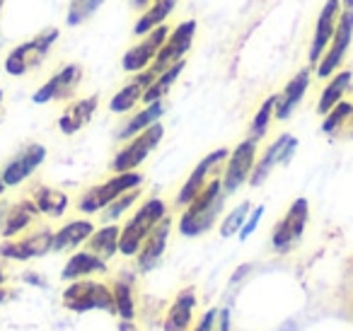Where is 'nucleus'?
<instances>
[{
	"mask_svg": "<svg viewBox=\"0 0 353 331\" xmlns=\"http://www.w3.org/2000/svg\"><path fill=\"white\" fill-rule=\"evenodd\" d=\"M119 237H121V228L117 223H107L102 228H94V232L85 242V249H90L99 259L109 261V259H114L119 254Z\"/></svg>",
	"mask_w": 353,
	"mask_h": 331,
	"instance_id": "obj_29",
	"label": "nucleus"
},
{
	"mask_svg": "<svg viewBox=\"0 0 353 331\" xmlns=\"http://www.w3.org/2000/svg\"><path fill=\"white\" fill-rule=\"evenodd\" d=\"M353 121V99H341L332 112L324 114V121H322V133L324 136H332L336 138L343 128H348Z\"/></svg>",
	"mask_w": 353,
	"mask_h": 331,
	"instance_id": "obj_33",
	"label": "nucleus"
},
{
	"mask_svg": "<svg viewBox=\"0 0 353 331\" xmlns=\"http://www.w3.org/2000/svg\"><path fill=\"white\" fill-rule=\"evenodd\" d=\"M6 189H8V186H6V181H3V174H0V196L6 194Z\"/></svg>",
	"mask_w": 353,
	"mask_h": 331,
	"instance_id": "obj_47",
	"label": "nucleus"
},
{
	"mask_svg": "<svg viewBox=\"0 0 353 331\" xmlns=\"http://www.w3.org/2000/svg\"><path fill=\"white\" fill-rule=\"evenodd\" d=\"M351 41H353V8H343L341 15H339L336 32H334L332 41H329L319 63L314 66V75L319 80L332 78L336 70H341L343 61L348 56V49H351Z\"/></svg>",
	"mask_w": 353,
	"mask_h": 331,
	"instance_id": "obj_8",
	"label": "nucleus"
},
{
	"mask_svg": "<svg viewBox=\"0 0 353 331\" xmlns=\"http://www.w3.org/2000/svg\"><path fill=\"white\" fill-rule=\"evenodd\" d=\"M8 300V290L3 285H0V302H6Z\"/></svg>",
	"mask_w": 353,
	"mask_h": 331,
	"instance_id": "obj_45",
	"label": "nucleus"
},
{
	"mask_svg": "<svg viewBox=\"0 0 353 331\" xmlns=\"http://www.w3.org/2000/svg\"><path fill=\"white\" fill-rule=\"evenodd\" d=\"M119 331H141V329H138V324L133 319H121L119 321Z\"/></svg>",
	"mask_w": 353,
	"mask_h": 331,
	"instance_id": "obj_42",
	"label": "nucleus"
},
{
	"mask_svg": "<svg viewBox=\"0 0 353 331\" xmlns=\"http://www.w3.org/2000/svg\"><path fill=\"white\" fill-rule=\"evenodd\" d=\"M85 78V66L83 63H65L32 94L34 104H51V102H65V99L75 97L80 83Z\"/></svg>",
	"mask_w": 353,
	"mask_h": 331,
	"instance_id": "obj_12",
	"label": "nucleus"
},
{
	"mask_svg": "<svg viewBox=\"0 0 353 331\" xmlns=\"http://www.w3.org/2000/svg\"><path fill=\"white\" fill-rule=\"evenodd\" d=\"M307 218H310V203L307 199L300 196V199H295L288 205L285 215L276 223L274 232H271V247H274L276 254H288L298 247L305 234V228H307Z\"/></svg>",
	"mask_w": 353,
	"mask_h": 331,
	"instance_id": "obj_7",
	"label": "nucleus"
},
{
	"mask_svg": "<svg viewBox=\"0 0 353 331\" xmlns=\"http://www.w3.org/2000/svg\"><path fill=\"white\" fill-rule=\"evenodd\" d=\"M150 6V0H133V8H136V10H145V8Z\"/></svg>",
	"mask_w": 353,
	"mask_h": 331,
	"instance_id": "obj_44",
	"label": "nucleus"
},
{
	"mask_svg": "<svg viewBox=\"0 0 353 331\" xmlns=\"http://www.w3.org/2000/svg\"><path fill=\"white\" fill-rule=\"evenodd\" d=\"M51 239H54V230L46 225H37L30 228L27 232L17 234L12 239H6L0 244V257L8 261H30V259H39L51 252Z\"/></svg>",
	"mask_w": 353,
	"mask_h": 331,
	"instance_id": "obj_10",
	"label": "nucleus"
},
{
	"mask_svg": "<svg viewBox=\"0 0 353 331\" xmlns=\"http://www.w3.org/2000/svg\"><path fill=\"white\" fill-rule=\"evenodd\" d=\"M3 6H6V0H0V12H3Z\"/></svg>",
	"mask_w": 353,
	"mask_h": 331,
	"instance_id": "obj_50",
	"label": "nucleus"
},
{
	"mask_svg": "<svg viewBox=\"0 0 353 331\" xmlns=\"http://www.w3.org/2000/svg\"><path fill=\"white\" fill-rule=\"evenodd\" d=\"M6 283V268H3V263H0V285Z\"/></svg>",
	"mask_w": 353,
	"mask_h": 331,
	"instance_id": "obj_46",
	"label": "nucleus"
},
{
	"mask_svg": "<svg viewBox=\"0 0 353 331\" xmlns=\"http://www.w3.org/2000/svg\"><path fill=\"white\" fill-rule=\"evenodd\" d=\"M141 184H143V174L138 170L117 172V174H112L107 181H102V184L90 186V189L78 199L75 208L85 215H94V213H99V210L107 208L112 201H117L121 194H126V191L136 189V186H141Z\"/></svg>",
	"mask_w": 353,
	"mask_h": 331,
	"instance_id": "obj_5",
	"label": "nucleus"
},
{
	"mask_svg": "<svg viewBox=\"0 0 353 331\" xmlns=\"http://www.w3.org/2000/svg\"><path fill=\"white\" fill-rule=\"evenodd\" d=\"M295 148H298V138H295L293 133H281V136L261 152V157H256L254 170H252V174H250L252 189L264 184V181L269 179V174L279 165H288L295 155Z\"/></svg>",
	"mask_w": 353,
	"mask_h": 331,
	"instance_id": "obj_14",
	"label": "nucleus"
},
{
	"mask_svg": "<svg viewBox=\"0 0 353 331\" xmlns=\"http://www.w3.org/2000/svg\"><path fill=\"white\" fill-rule=\"evenodd\" d=\"M165 114V102H152V104H145L141 112H136L121 128H119L117 138L119 141H131L133 136H138L141 131H145L148 126L157 123Z\"/></svg>",
	"mask_w": 353,
	"mask_h": 331,
	"instance_id": "obj_31",
	"label": "nucleus"
},
{
	"mask_svg": "<svg viewBox=\"0 0 353 331\" xmlns=\"http://www.w3.org/2000/svg\"><path fill=\"white\" fill-rule=\"evenodd\" d=\"M59 37H61V32L56 30V27H46V30L37 32L30 41L17 44L15 49L6 56V61H3L6 73L12 75V78H20V75L30 73V70L41 68V63L49 59L51 49H54L56 41H59Z\"/></svg>",
	"mask_w": 353,
	"mask_h": 331,
	"instance_id": "obj_2",
	"label": "nucleus"
},
{
	"mask_svg": "<svg viewBox=\"0 0 353 331\" xmlns=\"http://www.w3.org/2000/svg\"><path fill=\"white\" fill-rule=\"evenodd\" d=\"M250 210H252L250 201H242L235 210H230V213H228V218L221 223V237L228 239V237H235V234H240V230H242V225H245Z\"/></svg>",
	"mask_w": 353,
	"mask_h": 331,
	"instance_id": "obj_37",
	"label": "nucleus"
},
{
	"mask_svg": "<svg viewBox=\"0 0 353 331\" xmlns=\"http://www.w3.org/2000/svg\"><path fill=\"white\" fill-rule=\"evenodd\" d=\"M274 112H276V94H269V97L261 102V107L256 109L254 119H252V123H250L252 138L261 141V138L269 133V126H271V121H274Z\"/></svg>",
	"mask_w": 353,
	"mask_h": 331,
	"instance_id": "obj_34",
	"label": "nucleus"
},
{
	"mask_svg": "<svg viewBox=\"0 0 353 331\" xmlns=\"http://www.w3.org/2000/svg\"><path fill=\"white\" fill-rule=\"evenodd\" d=\"M199 305V292L194 285L184 288L176 292L172 305L167 307L165 319H162V329L165 331H189L194 324V310Z\"/></svg>",
	"mask_w": 353,
	"mask_h": 331,
	"instance_id": "obj_19",
	"label": "nucleus"
},
{
	"mask_svg": "<svg viewBox=\"0 0 353 331\" xmlns=\"http://www.w3.org/2000/svg\"><path fill=\"white\" fill-rule=\"evenodd\" d=\"M170 232H172V218L165 215L160 223L152 228V232L145 237V242L141 244L136 259V273H148L152 268H157V263L162 261L167 252V239H170Z\"/></svg>",
	"mask_w": 353,
	"mask_h": 331,
	"instance_id": "obj_18",
	"label": "nucleus"
},
{
	"mask_svg": "<svg viewBox=\"0 0 353 331\" xmlns=\"http://www.w3.org/2000/svg\"><path fill=\"white\" fill-rule=\"evenodd\" d=\"M104 0H70L68 6V15H65V22L70 27H80L83 22H88L94 12L99 10Z\"/></svg>",
	"mask_w": 353,
	"mask_h": 331,
	"instance_id": "obj_35",
	"label": "nucleus"
},
{
	"mask_svg": "<svg viewBox=\"0 0 353 331\" xmlns=\"http://www.w3.org/2000/svg\"><path fill=\"white\" fill-rule=\"evenodd\" d=\"M310 78H312V68H303L293 75V78L285 83V88L276 94V112H274V119L279 121H285V119L293 117V112L300 107L303 97L307 94V88H310Z\"/></svg>",
	"mask_w": 353,
	"mask_h": 331,
	"instance_id": "obj_20",
	"label": "nucleus"
},
{
	"mask_svg": "<svg viewBox=\"0 0 353 331\" xmlns=\"http://www.w3.org/2000/svg\"><path fill=\"white\" fill-rule=\"evenodd\" d=\"M225 191H223L221 174L213 177L199 196L189 205H184L182 215H179V223L176 230L184 234V237H201L208 230H213V225L218 223L223 208H225Z\"/></svg>",
	"mask_w": 353,
	"mask_h": 331,
	"instance_id": "obj_1",
	"label": "nucleus"
},
{
	"mask_svg": "<svg viewBox=\"0 0 353 331\" xmlns=\"http://www.w3.org/2000/svg\"><path fill=\"white\" fill-rule=\"evenodd\" d=\"M341 10H343L341 0H327L324 8L319 10L317 25H314V32H312V44H310V56H307L310 68H314V66L319 63V59H322V54L327 51L329 41H332L334 32H336Z\"/></svg>",
	"mask_w": 353,
	"mask_h": 331,
	"instance_id": "obj_17",
	"label": "nucleus"
},
{
	"mask_svg": "<svg viewBox=\"0 0 353 331\" xmlns=\"http://www.w3.org/2000/svg\"><path fill=\"white\" fill-rule=\"evenodd\" d=\"M114 307L121 319H136V271H121L112 285Z\"/></svg>",
	"mask_w": 353,
	"mask_h": 331,
	"instance_id": "obj_27",
	"label": "nucleus"
},
{
	"mask_svg": "<svg viewBox=\"0 0 353 331\" xmlns=\"http://www.w3.org/2000/svg\"><path fill=\"white\" fill-rule=\"evenodd\" d=\"M250 271H252V263H245V266L237 268V271L232 273V285H235V283H240V281H242V276H247Z\"/></svg>",
	"mask_w": 353,
	"mask_h": 331,
	"instance_id": "obj_41",
	"label": "nucleus"
},
{
	"mask_svg": "<svg viewBox=\"0 0 353 331\" xmlns=\"http://www.w3.org/2000/svg\"><path fill=\"white\" fill-rule=\"evenodd\" d=\"M107 261L99 259L97 254H92L90 249H75L70 254V259L65 261L63 271H61V278L63 281H78V278H90L97 276V273H107Z\"/></svg>",
	"mask_w": 353,
	"mask_h": 331,
	"instance_id": "obj_25",
	"label": "nucleus"
},
{
	"mask_svg": "<svg viewBox=\"0 0 353 331\" xmlns=\"http://www.w3.org/2000/svg\"><path fill=\"white\" fill-rule=\"evenodd\" d=\"M261 215H264V205H256L254 210H250V215H247L245 225H242V230H240V234H237V237H240V239H247V237H250V234L254 232L256 228H259Z\"/></svg>",
	"mask_w": 353,
	"mask_h": 331,
	"instance_id": "obj_38",
	"label": "nucleus"
},
{
	"mask_svg": "<svg viewBox=\"0 0 353 331\" xmlns=\"http://www.w3.org/2000/svg\"><path fill=\"white\" fill-rule=\"evenodd\" d=\"M167 34H170V27L167 25H160L148 32V34H143L141 39H138V44H133L131 49L121 56V68L126 70V73H141V70H145L148 66L155 61L157 51L162 49Z\"/></svg>",
	"mask_w": 353,
	"mask_h": 331,
	"instance_id": "obj_16",
	"label": "nucleus"
},
{
	"mask_svg": "<svg viewBox=\"0 0 353 331\" xmlns=\"http://www.w3.org/2000/svg\"><path fill=\"white\" fill-rule=\"evenodd\" d=\"M353 90V70L351 68H341L329 78V83L324 85L322 94H319V102H317V112L327 114L336 107L341 99H346V94Z\"/></svg>",
	"mask_w": 353,
	"mask_h": 331,
	"instance_id": "obj_26",
	"label": "nucleus"
},
{
	"mask_svg": "<svg viewBox=\"0 0 353 331\" xmlns=\"http://www.w3.org/2000/svg\"><path fill=\"white\" fill-rule=\"evenodd\" d=\"M167 215V203L162 199H148L138 205V210L126 220L121 228V237H119V254L133 259L145 242V237L152 232L157 223Z\"/></svg>",
	"mask_w": 353,
	"mask_h": 331,
	"instance_id": "obj_3",
	"label": "nucleus"
},
{
	"mask_svg": "<svg viewBox=\"0 0 353 331\" xmlns=\"http://www.w3.org/2000/svg\"><path fill=\"white\" fill-rule=\"evenodd\" d=\"M0 107H3V90H0Z\"/></svg>",
	"mask_w": 353,
	"mask_h": 331,
	"instance_id": "obj_51",
	"label": "nucleus"
},
{
	"mask_svg": "<svg viewBox=\"0 0 353 331\" xmlns=\"http://www.w3.org/2000/svg\"><path fill=\"white\" fill-rule=\"evenodd\" d=\"M196 30H199L196 20H184V22H179L174 30H170L162 49L157 51L155 61L145 68L148 73H152L157 78L162 70H167L170 66L187 59L189 49H192V44H194V37H196Z\"/></svg>",
	"mask_w": 353,
	"mask_h": 331,
	"instance_id": "obj_9",
	"label": "nucleus"
},
{
	"mask_svg": "<svg viewBox=\"0 0 353 331\" xmlns=\"http://www.w3.org/2000/svg\"><path fill=\"white\" fill-rule=\"evenodd\" d=\"M341 6L343 8H353V0H341Z\"/></svg>",
	"mask_w": 353,
	"mask_h": 331,
	"instance_id": "obj_48",
	"label": "nucleus"
},
{
	"mask_svg": "<svg viewBox=\"0 0 353 331\" xmlns=\"http://www.w3.org/2000/svg\"><path fill=\"white\" fill-rule=\"evenodd\" d=\"M228 155H230V150L228 148H218V150L208 152L206 157H203L201 162H199L196 167H194V172L187 177V181L182 184V189H179V194H176L174 203L176 205H189L194 199L199 196V191L203 189V186L208 184V181L213 179V177L221 174V170L225 167V160Z\"/></svg>",
	"mask_w": 353,
	"mask_h": 331,
	"instance_id": "obj_13",
	"label": "nucleus"
},
{
	"mask_svg": "<svg viewBox=\"0 0 353 331\" xmlns=\"http://www.w3.org/2000/svg\"><path fill=\"white\" fill-rule=\"evenodd\" d=\"M165 138V126L160 121L148 126L145 131H141L138 136H133L131 141H126V146L114 155L109 170L117 174V172H133L143 165V162L150 157L152 150H157V146Z\"/></svg>",
	"mask_w": 353,
	"mask_h": 331,
	"instance_id": "obj_6",
	"label": "nucleus"
},
{
	"mask_svg": "<svg viewBox=\"0 0 353 331\" xmlns=\"http://www.w3.org/2000/svg\"><path fill=\"white\" fill-rule=\"evenodd\" d=\"M348 136L353 138V121H351V126H348Z\"/></svg>",
	"mask_w": 353,
	"mask_h": 331,
	"instance_id": "obj_49",
	"label": "nucleus"
},
{
	"mask_svg": "<svg viewBox=\"0 0 353 331\" xmlns=\"http://www.w3.org/2000/svg\"><path fill=\"white\" fill-rule=\"evenodd\" d=\"M30 199L34 201L37 210H39L41 215H46V218H61V215H65L68 203H70L65 191L54 189V186H46V184L34 186Z\"/></svg>",
	"mask_w": 353,
	"mask_h": 331,
	"instance_id": "obj_28",
	"label": "nucleus"
},
{
	"mask_svg": "<svg viewBox=\"0 0 353 331\" xmlns=\"http://www.w3.org/2000/svg\"><path fill=\"white\" fill-rule=\"evenodd\" d=\"M216 331H230V310H228V307H223L221 314H218Z\"/></svg>",
	"mask_w": 353,
	"mask_h": 331,
	"instance_id": "obj_40",
	"label": "nucleus"
},
{
	"mask_svg": "<svg viewBox=\"0 0 353 331\" xmlns=\"http://www.w3.org/2000/svg\"><path fill=\"white\" fill-rule=\"evenodd\" d=\"M218 314H221V310H218V307H211V310H206L201 314V319H199L196 324H194L192 331H216Z\"/></svg>",
	"mask_w": 353,
	"mask_h": 331,
	"instance_id": "obj_39",
	"label": "nucleus"
},
{
	"mask_svg": "<svg viewBox=\"0 0 353 331\" xmlns=\"http://www.w3.org/2000/svg\"><path fill=\"white\" fill-rule=\"evenodd\" d=\"M143 196V189L141 186H136V189L126 191V194H121L117 201H112V203L104 208V220L107 223H117L119 218H121L123 213H126L128 208H133V205L138 203V199Z\"/></svg>",
	"mask_w": 353,
	"mask_h": 331,
	"instance_id": "obj_36",
	"label": "nucleus"
},
{
	"mask_svg": "<svg viewBox=\"0 0 353 331\" xmlns=\"http://www.w3.org/2000/svg\"><path fill=\"white\" fill-rule=\"evenodd\" d=\"M61 302H63L65 310L75 312V314H83V312H92V310H104L109 314H117L114 292L102 281H88V278L70 281V285L61 295Z\"/></svg>",
	"mask_w": 353,
	"mask_h": 331,
	"instance_id": "obj_4",
	"label": "nucleus"
},
{
	"mask_svg": "<svg viewBox=\"0 0 353 331\" xmlns=\"http://www.w3.org/2000/svg\"><path fill=\"white\" fill-rule=\"evenodd\" d=\"M39 215L41 213L37 210L32 199H22V201H17V203H12L10 208H6L3 223H0V234H3V239H12V237H17V234L27 232V230L37 223Z\"/></svg>",
	"mask_w": 353,
	"mask_h": 331,
	"instance_id": "obj_22",
	"label": "nucleus"
},
{
	"mask_svg": "<svg viewBox=\"0 0 353 331\" xmlns=\"http://www.w3.org/2000/svg\"><path fill=\"white\" fill-rule=\"evenodd\" d=\"M184 66H187V59L179 61V63L170 66L167 70H162L160 75H157L155 80L150 83V88L145 90V94H143V104H152V102H162V99L170 94V90L174 88V83L179 80V75H182Z\"/></svg>",
	"mask_w": 353,
	"mask_h": 331,
	"instance_id": "obj_32",
	"label": "nucleus"
},
{
	"mask_svg": "<svg viewBox=\"0 0 353 331\" xmlns=\"http://www.w3.org/2000/svg\"><path fill=\"white\" fill-rule=\"evenodd\" d=\"M176 3H179V0H150V6L138 15L136 25H133V34L143 37L150 30H155V27L165 25V20L172 15V10L176 8Z\"/></svg>",
	"mask_w": 353,
	"mask_h": 331,
	"instance_id": "obj_30",
	"label": "nucleus"
},
{
	"mask_svg": "<svg viewBox=\"0 0 353 331\" xmlns=\"http://www.w3.org/2000/svg\"><path fill=\"white\" fill-rule=\"evenodd\" d=\"M97 107H99V94L73 99V102L61 112L59 131L65 133V136H75V133L83 131V128L92 121L94 114H97Z\"/></svg>",
	"mask_w": 353,
	"mask_h": 331,
	"instance_id": "obj_21",
	"label": "nucleus"
},
{
	"mask_svg": "<svg viewBox=\"0 0 353 331\" xmlns=\"http://www.w3.org/2000/svg\"><path fill=\"white\" fill-rule=\"evenodd\" d=\"M25 281H27V283H34V285H44V278L34 276V273H27V276H25Z\"/></svg>",
	"mask_w": 353,
	"mask_h": 331,
	"instance_id": "obj_43",
	"label": "nucleus"
},
{
	"mask_svg": "<svg viewBox=\"0 0 353 331\" xmlns=\"http://www.w3.org/2000/svg\"><path fill=\"white\" fill-rule=\"evenodd\" d=\"M152 80H155V75L148 73V70L133 73V78L112 97V102H109V112L112 114H126V112H131V109H136L138 104L143 102V94H145V90L150 88Z\"/></svg>",
	"mask_w": 353,
	"mask_h": 331,
	"instance_id": "obj_23",
	"label": "nucleus"
},
{
	"mask_svg": "<svg viewBox=\"0 0 353 331\" xmlns=\"http://www.w3.org/2000/svg\"><path fill=\"white\" fill-rule=\"evenodd\" d=\"M256 146H259V141L247 136L242 143H237L235 150H230V155H228V160H225V167H223V174H221L223 191H225L228 196L240 191L242 184L250 181V174L256 162Z\"/></svg>",
	"mask_w": 353,
	"mask_h": 331,
	"instance_id": "obj_11",
	"label": "nucleus"
},
{
	"mask_svg": "<svg viewBox=\"0 0 353 331\" xmlns=\"http://www.w3.org/2000/svg\"><path fill=\"white\" fill-rule=\"evenodd\" d=\"M46 155H49V152H46V148L41 146V143H27V146L22 148V150L17 152V155L12 157L3 170H0V174H3V181H6L8 189L25 184V181L30 179V177L34 174L41 165H44Z\"/></svg>",
	"mask_w": 353,
	"mask_h": 331,
	"instance_id": "obj_15",
	"label": "nucleus"
},
{
	"mask_svg": "<svg viewBox=\"0 0 353 331\" xmlns=\"http://www.w3.org/2000/svg\"><path fill=\"white\" fill-rule=\"evenodd\" d=\"M94 232L92 220L88 218H78V220H68L65 225H61L54 232L51 239V252H75L80 249L85 242L90 239V234Z\"/></svg>",
	"mask_w": 353,
	"mask_h": 331,
	"instance_id": "obj_24",
	"label": "nucleus"
}]
</instances>
